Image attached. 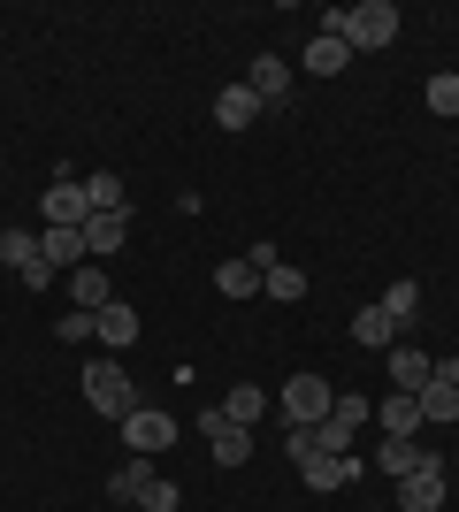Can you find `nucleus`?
Segmentation results:
<instances>
[{
	"instance_id": "f257e3e1",
	"label": "nucleus",
	"mask_w": 459,
	"mask_h": 512,
	"mask_svg": "<svg viewBox=\"0 0 459 512\" xmlns=\"http://www.w3.org/2000/svg\"><path fill=\"white\" fill-rule=\"evenodd\" d=\"M329 39H345L352 54H383V46L398 39V8L391 0H360V8H329L322 16Z\"/></svg>"
},
{
	"instance_id": "f03ea898",
	"label": "nucleus",
	"mask_w": 459,
	"mask_h": 512,
	"mask_svg": "<svg viewBox=\"0 0 459 512\" xmlns=\"http://www.w3.org/2000/svg\"><path fill=\"white\" fill-rule=\"evenodd\" d=\"M85 406L100 413V421L123 428V421L138 413V383H131V375H123L115 360H92V367H85Z\"/></svg>"
},
{
	"instance_id": "7ed1b4c3",
	"label": "nucleus",
	"mask_w": 459,
	"mask_h": 512,
	"mask_svg": "<svg viewBox=\"0 0 459 512\" xmlns=\"http://www.w3.org/2000/svg\"><path fill=\"white\" fill-rule=\"evenodd\" d=\"M444 497H452V467L437 451H421V467L398 482V512H444Z\"/></svg>"
},
{
	"instance_id": "20e7f679",
	"label": "nucleus",
	"mask_w": 459,
	"mask_h": 512,
	"mask_svg": "<svg viewBox=\"0 0 459 512\" xmlns=\"http://www.w3.org/2000/svg\"><path fill=\"white\" fill-rule=\"evenodd\" d=\"M329 398H337V390H329L314 367H299V375L284 383V428H322L329 421Z\"/></svg>"
},
{
	"instance_id": "39448f33",
	"label": "nucleus",
	"mask_w": 459,
	"mask_h": 512,
	"mask_svg": "<svg viewBox=\"0 0 459 512\" xmlns=\"http://www.w3.org/2000/svg\"><path fill=\"white\" fill-rule=\"evenodd\" d=\"M199 428H207V459H215V467H245V459H253V428H238L222 406L199 413Z\"/></svg>"
},
{
	"instance_id": "423d86ee",
	"label": "nucleus",
	"mask_w": 459,
	"mask_h": 512,
	"mask_svg": "<svg viewBox=\"0 0 459 512\" xmlns=\"http://www.w3.org/2000/svg\"><path fill=\"white\" fill-rule=\"evenodd\" d=\"M46 230H85L92 222V199H85V176H62V184H46Z\"/></svg>"
},
{
	"instance_id": "0eeeda50",
	"label": "nucleus",
	"mask_w": 459,
	"mask_h": 512,
	"mask_svg": "<svg viewBox=\"0 0 459 512\" xmlns=\"http://www.w3.org/2000/svg\"><path fill=\"white\" fill-rule=\"evenodd\" d=\"M169 444H176V421H169V413L138 406L131 421H123V451H138V459H161Z\"/></svg>"
},
{
	"instance_id": "6e6552de",
	"label": "nucleus",
	"mask_w": 459,
	"mask_h": 512,
	"mask_svg": "<svg viewBox=\"0 0 459 512\" xmlns=\"http://www.w3.org/2000/svg\"><path fill=\"white\" fill-rule=\"evenodd\" d=\"M299 482L314 497H329V490H345V482H360V459H352V451H314V459L299 467Z\"/></svg>"
},
{
	"instance_id": "1a4fd4ad",
	"label": "nucleus",
	"mask_w": 459,
	"mask_h": 512,
	"mask_svg": "<svg viewBox=\"0 0 459 512\" xmlns=\"http://www.w3.org/2000/svg\"><path fill=\"white\" fill-rule=\"evenodd\" d=\"M92 337L108 344V352H131V344L146 337V329H138V306L131 299H108V306H100V321H92Z\"/></svg>"
},
{
	"instance_id": "9d476101",
	"label": "nucleus",
	"mask_w": 459,
	"mask_h": 512,
	"mask_svg": "<svg viewBox=\"0 0 459 512\" xmlns=\"http://www.w3.org/2000/svg\"><path fill=\"white\" fill-rule=\"evenodd\" d=\"M245 85H253V100H261V107L291 100V62H284V54H253V69H245Z\"/></svg>"
},
{
	"instance_id": "9b49d317",
	"label": "nucleus",
	"mask_w": 459,
	"mask_h": 512,
	"mask_svg": "<svg viewBox=\"0 0 459 512\" xmlns=\"http://www.w3.org/2000/svg\"><path fill=\"white\" fill-rule=\"evenodd\" d=\"M299 69H306V77H345V69H352V46L329 39V31H314V39H306V54H299Z\"/></svg>"
},
{
	"instance_id": "f8f14e48",
	"label": "nucleus",
	"mask_w": 459,
	"mask_h": 512,
	"mask_svg": "<svg viewBox=\"0 0 459 512\" xmlns=\"http://www.w3.org/2000/svg\"><path fill=\"white\" fill-rule=\"evenodd\" d=\"M375 428H383V436H421V398H414V390L375 398Z\"/></svg>"
},
{
	"instance_id": "ddd939ff",
	"label": "nucleus",
	"mask_w": 459,
	"mask_h": 512,
	"mask_svg": "<svg viewBox=\"0 0 459 512\" xmlns=\"http://www.w3.org/2000/svg\"><path fill=\"white\" fill-rule=\"evenodd\" d=\"M108 299H115V291H108V268H100V260L69 268V306H77V314H100Z\"/></svg>"
},
{
	"instance_id": "4468645a",
	"label": "nucleus",
	"mask_w": 459,
	"mask_h": 512,
	"mask_svg": "<svg viewBox=\"0 0 459 512\" xmlns=\"http://www.w3.org/2000/svg\"><path fill=\"white\" fill-rule=\"evenodd\" d=\"M123 237H131V214H92V222H85V253L108 268V260L123 253Z\"/></svg>"
},
{
	"instance_id": "2eb2a0df",
	"label": "nucleus",
	"mask_w": 459,
	"mask_h": 512,
	"mask_svg": "<svg viewBox=\"0 0 459 512\" xmlns=\"http://www.w3.org/2000/svg\"><path fill=\"white\" fill-rule=\"evenodd\" d=\"M39 260H46V268H54V276H69V268H85V230H46L39 237Z\"/></svg>"
},
{
	"instance_id": "dca6fc26",
	"label": "nucleus",
	"mask_w": 459,
	"mask_h": 512,
	"mask_svg": "<svg viewBox=\"0 0 459 512\" xmlns=\"http://www.w3.org/2000/svg\"><path fill=\"white\" fill-rule=\"evenodd\" d=\"M215 123H222V130H253V123H261L253 85H222V92H215Z\"/></svg>"
},
{
	"instance_id": "f3484780",
	"label": "nucleus",
	"mask_w": 459,
	"mask_h": 512,
	"mask_svg": "<svg viewBox=\"0 0 459 512\" xmlns=\"http://www.w3.org/2000/svg\"><path fill=\"white\" fill-rule=\"evenodd\" d=\"M153 482V459H138V451H123V467L108 474V505H138Z\"/></svg>"
},
{
	"instance_id": "a211bd4d",
	"label": "nucleus",
	"mask_w": 459,
	"mask_h": 512,
	"mask_svg": "<svg viewBox=\"0 0 459 512\" xmlns=\"http://www.w3.org/2000/svg\"><path fill=\"white\" fill-rule=\"evenodd\" d=\"M414 398H421V428H444V421H459V390L444 383V375H429V383H421Z\"/></svg>"
},
{
	"instance_id": "6ab92c4d",
	"label": "nucleus",
	"mask_w": 459,
	"mask_h": 512,
	"mask_svg": "<svg viewBox=\"0 0 459 512\" xmlns=\"http://www.w3.org/2000/svg\"><path fill=\"white\" fill-rule=\"evenodd\" d=\"M352 344H368V352H391V344H398V321L383 314V306H360V314H352Z\"/></svg>"
},
{
	"instance_id": "aec40b11",
	"label": "nucleus",
	"mask_w": 459,
	"mask_h": 512,
	"mask_svg": "<svg viewBox=\"0 0 459 512\" xmlns=\"http://www.w3.org/2000/svg\"><path fill=\"white\" fill-rule=\"evenodd\" d=\"M429 375H437V360H429V352H414V344H391V383H398V390H421Z\"/></svg>"
},
{
	"instance_id": "412c9836",
	"label": "nucleus",
	"mask_w": 459,
	"mask_h": 512,
	"mask_svg": "<svg viewBox=\"0 0 459 512\" xmlns=\"http://www.w3.org/2000/svg\"><path fill=\"white\" fill-rule=\"evenodd\" d=\"M375 467L391 474V482H406V474L421 467V444L414 436H383V444H375Z\"/></svg>"
},
{
	"instance_id": "4be33fe9",
	"label": "nucleus",
	"mask_w": 459,
	"mask_h": 512,
	"mask_svg": "<svg viewBox=\"0 0 459 512\" xmlns=\"http://www.w3.org/2000/svg\"><path fill=\"white\" fill-rule=\"evenodd\" d=\"M85 199H92V214H131V207H123V176H115V169H92L85 176Z\"/></svg>"
},
{
	"instance_id": "5701e85b",
	"label": "nucleus",
	"mask_w": 459,
	"mask_h": 512,
	"mask_svg": "<svg viewBox=\"0 0 459 512\" xmlns=\"http://www.w3.org/2000/svg\"><path fill=\"white\" fill-rule=\"evenodd\" d=\"M215 291H222V299H253V291H261V268H253V260H222Z\"/></svg>"
},
{
	"instance_id": "b1692460",
	"label": "nucleus",
	"mask_w": 459,
	"mask_h": 512,
	"mask_svg": "<svg viewBox=\"0 0 459 512\" xmlns=\"http://www.w3.org/2000/svg\"><path fill=\"white\" fill-rule=\"evenodd\" d=\"M261 299H276V306L306 299V268H284V260H276V268H268V276H261Z\"/></svg>"
},
{
	"instance_id": "393cba45",
	"label": "nucleus",
	"mask_w": 459,
	"mask_h": 512,
	"mask_svg": "<svg viewBox=\"0 0 459 512\" xmlns=\"http://www.w3.org/2000/svg\"><path fill=\"white\" fill-rule=\"evenodd\" d=\"M222 413H230V421L238 428H253L268 413V390H253V383H230V398H222Z\"/></svg>"
},
{
	"instance_id": "a878e982",
	"label": "nucleus",
	"mask_w": 459,
	"mask_h": 512,
	"mask_svg": "<svg viewBox=\"0 0 459 512\" xmlns=\"http://www.w3.org/2000/svg\"><path fill=\"white\" fill-rule=\"evenodd\" d=\"M383 314H391V321H398V329H406V321H414V314H421V283H414V276H398V283H391V291H383Z\"/></svg>"
},
{
	"instance_id": "bb28decb",
	"label": "nucleus",
	"mask_w": 459,
	"mask_h": 512,
	"mask_svg": "<svg viewBox=\"0 0 459 512\" xmlns=\"http://www.w3.org/2000/svg\"><path fill=\"white\" fill-rule=\"evenodd\" d=\"M31 260H39V237H31V230H0V268H16V276H23Z\"/></svg>"
},
{
	"instance_id": "cd10ccee",
	"label": "nucleus",
	"mask_w": 459,
	"mask_h": 512,
	"mask_svg": "<svg viewBox=\"0 0 459 512\" xmlns=\"http://www.w3.org/2000/svg\"><path fill=\"white\" fill-rule=\"evenodd\" d=\"M429 115H444V123L459 115V69H437V77H429Z\"/></svg>"
},
{
	"instance_id": "c85d7f7f",
	"label": "nucleus",
	"mask_w": 459,
	"mask_h": 512,
	"mask_svg": "<svg viewBox=\"0 0 459 512\" xmlns=\"http://www.w3.org/2000/svg\"><path fill=\"white\" fill-rule=\"evenodd\" d=\"M176 505H184V490H176L169 474H153V482H146V497H138V512H176Z\"/></svg>"
},
{
	"instance_id": "c756f323",
	"label": "nucleus",
	"mask_w": 459,
	"mask_h": 512,
	"mask_svg": "<svg viewBox=\"0 0 459 512\" xmlns=\"http://www.w3.org/2000/svg\"><path fill=\"white\" fill-rule=\"evenodd\" d=\"M92 321H100V314H77V306H69V314L54 321V337H62V344H85V337H92Z\"/></svg>"
},
{
	"instance_id": "7c9ffc66",
	"label": "nucleus",
	"mask_w": 459,
	"mask_h": 512,
	"mask_svg": "<svg viewBox=\"0 0 459 512\" xmlns=\"http://www.w3.org/2000/svg\"><path fill=\"white\" fill-rule=\"evenodd\" d=\"M437 375H444V383L459 390V352H452V360H437Z\"/></svg>"
},
{
	"instance_id": "2f4dec72",
	"label": "nucleus",
	"mask_w": 459,
	"mask_h": 512,
	"mask_svg": "<svg viewBox=\"0 0 459 512\" xmlns=\"http://www.w3.org/2000/svg\"><path fill=\"white\" fill-rule=\"evenodd\" d=\"M452 482H459V459H452Z\"/></svg>"
}]
</instances>
